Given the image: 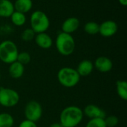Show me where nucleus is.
<instances>
[{"label": "nucleus", "instance_id": "obj_1", "mask_svg": "<svg viewBox=\"0 0 127 127\" xmlns=\"http://www.w3.org/2000/svg\"><path fill=\"white\" fill-rule=\"evenodd\" d=\"M83 110L77 106H69L60 115V124L63 127H77L83 119Z\"/></svg>", "mask_w": 127, "mask_h": 127}, {"label": "nucleus", "instance_id": "obj_2", "mask_svg": "<svg viewBox=\"0 0 127 127\" xmlns=\"http://www.w3.org/2000/svg\"><path fill=\"white\" fill-rule=\"evenodd\" d=\"M57 79L60 85L69 89L76 86L79 83L80 76L76 69L71 67H63L59 70Z\"/></svg>", "mask_w": 127, "mask_h": 127}, {"label": "nucleus", "instance_id": "obj_3", "mask_svg": "<svg viewBox=\"0 0 127 127\" xmlns=\"http://www.w3.org/2000/svg\"><path fill=\"white\" fill-rule=\"evenodd\" d=\"M56 48L63 56L71 55L75 50V41L72 35L64 32L60 33L56 38Z\"/></svg>", "mask_w": 127, "mask_h": 127}, {"label": "nucleus", "instance_id": "obj_4", "mask_svg": "<svg viewBox=\"0 0 127 127\" xmlns=\"http://www.w3.org/2000/svg\"><path fill=\"white\" fill-rule=\"evenodd\" d=\"M19 54L16 45L11 40H4L0 43V60L6 64L16 61Z\"/></svg>", "mask_w": 127, "mask_h": 127}, {"label": "nucleus", "instance_id": "obj_5", "mask_svg": "<svg viewBox=\"0 0 127 127\" xmlns=\"http://www.w3.org/2000/svg\"><path fill=\"white\" fill-rule=\"evenodd\" d=\"M31 28L36 33L46 32L50 26V20L48 16L42 10H35L30 18Z\"/></svg>", "mask_w": 127, "mask_h": 127}, {"label": "nucleus", "instance_id": "obj_6", "mask_svg": "<svg viewBox=\"0 0 127 127\" xmlns=\"http://www.w3.org/2000/svg\"><path fill=\"white\" fill-rule=\"evenodd\" d=\"M20 100L19 93L10 88H0V105L3 107L11 108L16 106Z\"/></svg>", "mask_w": 127, "mask_h": 127}, {"label": "nucleus", "instance_id": "obj_7", "mask_svg": "<svg viewBox=\"0 0 127 127\" xmlns=\"http://www.w3.org/2000/svg\"><path fill=\"white\" fill-rule=\"evenodd\" d=\"M24 114L26 120L36 123L42 116V107L39 102L31 100L26 104Z\"/></svg>", "mask_w": 127, "mask_h": 127}, {"label": "nucleus", "instance_id": "obj_8", "mask_svg": "<svg viewBox=\"0 0 127 127\" xmlns=\"http://www.w3.org/2000/svg\"><path fill=\"white\" fill-rule=\"evenodd\" d=\"M118 30V24L113 20H106L99 25V33L103 37L113 36Z\"/></svg>", "mask_w": 127, "mask_h": 127}, {"label": "nucleus", "instance_id": "obj_9", "mask_svg": "<svg viewBox=\"0 0 127 127\" xmlns=\"http://www.w3.org/2000/svg\"><path fill=\"white\" fill-rule=\"evenodd\" d=\"M94 64V68H95L98 71L101 73H107L109 72L113 68L112 61L107 57L100 56L97 57Z\"/></svg>", "mask_w": 127, "mask_h": 127}, {"label": "nucleus", "instance_id": "obj_10", "mask_svg": "<svg viewBox=\"0 0 127 127\" xmlns=\"http://www.w3.org/2000/svg\"><path fill=\"white\" fill-rule=\"evenodd\" d=\"M83 115L90 119L94 118H105L106 112L99 106L95 104H89L83 110Z\"/></svg>", "mask_w": 127, "mask_h": 127}, {"label": "nucleus", "instance_id": "obj_11", "mask_svg": "<svg viewBox=\"0 0 127 127\" xmlns=\"http://www.w3.org/2000/svg\"><path fill=\"white\" fill-rule=\"evenodd\" d=\"M80 27V20L77 17H69L62 24V32L71 34L77 31Z\"/></svg>", "mask_w": 127, "mask_h": 127}, {"label": "nucleus", "instance_id": "obj_12", "mask_svg": "<svg viewBox=\"0 0 127 127\" xmlns=\"http://www.w3.org/2000/svg\"><path fill=\"white\" fill-rule=\"evenodd\" d=\"M34 40L36 44L42 49H48L53 45L52 38L45 32L36 33Z\"/></svg>", "mask_w": 127, "mask_h": 127}, {"label": "nucleus", "instance_id": "obj_13", "mask_svg": "<svg viewBox=\"0 0 127 127\" xmlns=\"http://www.w3.org/2000/svg\"><path fill=\"white\" fill-rule=\"evenodd\" d=\"M94 68V64L91 60H83L78 64L76 70L80 77H87L92 74Z\"/></svg>", "mask_w": 127, "mask_h": 127}, {"label": "nucleus", "instance_id": "obj_14", "mask_svg": "<svg viewBox=\"0 0 127 127\" xmlns=\"http://www.w3.org/2000/svg\"><path fill=\"white\" fill-rule=\"evenodd\" d=\"M25 72V65L19 63L17 61H15L10 64L8 68V73L10 76L13 79L21 78Z\"/></svg>", "mask_w": 127, "mask_h": 127}, {"label": "nucleus", "instance_id": "obj_15", "mask_svg": "<svg viewBox=\"0 0 127 127\" xmlns=\"http://www.w3.org/2000/svg\"><path fill=\"white\" fill-rule=\"evenodd\" d=\"M14 11L13 4L10 0H0V17L7 18Z\"/></svg>", "mask_w": 127, "mask_h": 127}, {"label": "nucleus", "instance_id": "obj_16", "mask_svg": "<svg viewBox=\"0 0 127 127\" xmlns=\"http://www.w3.org/2000/svg\"><path fill=\"white\" fill-rule=\"evenodd\" d=\"M33 6L32 0H16L13 4L14 10L22 13H28Z\"/></svg>", "mask_w": 127, "mask_h": 127}, {"label": "nucleus", "instance_id": "obj_17", "mask_svg": "<svg viewBox=\"0 0 127 127\" xmlns=\"http://www.w3.org/2000/svg\"><path fill=\"white\" fill-rule=\"evenodd\" d=\"M10 17V20L12 22V23L18 27L22 26L25 24L26 22V16L25 13L18 12V11H13V13L11 14Z\"/></svg>", "mask_w": 127, "mask_h": 127}, {"label": "nucleus", "instance_id": "obj_18", "mask_svg": "<svg viewBox=\"0 0 127 127\" xmlns=\"http://www.w3.org/2000/svg\"><path fill=\"white\" fill-rule=\"evenodd\" d=\"M117 92L123 100H127V82L125 80H118L116 83Z\"/></svg>", "mask_w": 127, "mask_h": 127}, {"label": "nucleus", "instance_id": "obj_19", "mask_svg": "<svg viewBox=\"0 0 127 127\" xmlns=\"http://www.w3.org/2000/svg\"><path fill=\"white\" fill-rule=\"evenodd\" d=\"M14 125L13 117L7 112L0 113V127H13Z\"/></svg>", "mask_w": 127, "mask_h": 127}, {"label": "nucleus", "instance_id": "obj_20", "mask_svg": "<svg viewBox=\"0 0 127 127\" xmlns=\"http://www.w3.org/2000/svg\"><path fill=\"white\" fill-rule=\"evenodd\" d=\"M84 31L89 35H95L99 33V25L95 22H88L84 25Z\"/></svg>", "mask_w": 127, "mask_h": 127}, {"label": "nucleus", "instance_id": "obj_21", "mask_svg": "<svg viewBox=\"0 0 127 127\" xmlns=\"http://www.w3.org/2000/svg\"><path fill=\"white\" fill-rule=\"evenodd\" d=\"M31 60V57L29 53L26 52V51H22V52H19L17 58H16V61L19 62V63L22 64L23 65L28 64Z\"/></svg>", "mask_w": 127, "mask_h": 127}, {"label": "nucleus", "instance_id": "obj_22", "mask_svg": "<svg viewBox=\"0 0 127 127\" xmlns=\"http://www.w3.org/2000/svg\"><path fill=\"white\" fill-rule=\"evenodd\" d=\"M36 33L31 28H26L24 30L21 34V38L25 42H30L34 39Z\"/></svg>", "mask_w": 127, "mask_h": 127}, {"label": "nucleus", "instance_id": "obj_23", "mask_svg": "<svg viewBox=\"0 0 127 127\" xmlns=\"http://www.w3.org/2000/svg\"><path fill=\"white\" fill-rule=\"evenodd\" d=\"M86 127H106L104 118H94L90 119Z\"/></svg>", "mask_w": 127, "mask_h": 127}, {"label": "nucleus", "instance_id": "obj_24", "mask_svg": "<svg viewBox=\"0 0 127 127\" xmlns=\"http://www.w3.org/2000/svg\"><path fill=\"white\" fill-rule=\"evenodd\" d=\"M104 121L106 127H115L118 124L119 120L115 115H110L105 118Z\"/></svg>", "mask_w": 127, "mask_h": 127}, {"label": "nucleus", "instance_id": "obj_25", "mask_svg": "<svg viewBox=\"0 0 127 127\" xmlns=\"http://www.w3.org/2000/svg\"><path fill=\"white\" fill-rule=\"evenodd\" d=\"M19 127H37V125H36V123L25 119L20 123Z\"/></svg>", "mask_w": 127, "mask_h": 127}, {"label": "nucleus", "instance_id": "obj_26", "mask_svg": "<svg viewBox=\"0 0 127 127\" xmlns=\"http://www.w3.org/2000/svg\"><path fill=\"white\" fill-rule=\"evenodd\" d=\"M48 127H63L60 123H54L52 124H51Z\"/></svg>", "mask_w": 127, "mask_h": 127}, {"label": "nucleus", "instance_id": "obj_27", "mask_svg": "<svg viewBox=\"0 0 127 127\" xmlns=\"http://www.w3.org/2000/svg\"><path fill=\"white\" fill-rule=\"evenodd\" d=\"M118 1L123 6H127V0H118Z\"/></svg>", "mask_w": 127, "mask_h": 127}, {"label": "nucleus", "instance_id": "obj_28", "mask_svg": "<svg viewBox=\"0 0 127 127\" xmlns=\"http://www.w3.org/2000/svg\"><path fill=\"white\" fill-rule=\"evenodd\" d=\"M0 80H1V74H0Z\"/></svg>", "mask_w": 127, "mask_h": 127}]
</instances>
